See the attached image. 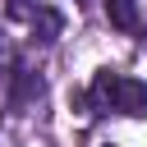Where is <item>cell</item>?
<instances>
[{
    "label": "cell",
    "mask_w": 147,
    "mask_h": 147,
    "mask_svg": "<svg viewBox=\"0 0 147 147\" xmlns=\"http://www.w3.org/2000/svg\"><path fill=\"white\" fill-rule=\"evenodd\" d=\"M5 64H9V46H5V32H0V74H5Z\"/></svg>",
    "instance_id": "8992f818"
},
{
    "label": "cell",
    "mask_w": 147,
    "mask_h": 147,
    "mask_svg": "<svg viewBox=\"0 0 147 147\" xmlns=\"http://www.w3.org/2000/svg\"><path fill=\"white\" fill-rule=\"evenodd\" d=\"M106 14L119 32H133L138 28V0H106Z\"/></svg>",
    "instance_id": "3957f363"
},
{
    "label": "cell",
    "mask_w": 147,
    "mask_h": 147,
    "mask_svg": "<svg viewBox=\"0 0 147 147\" xmlns=\"http://www.w3.org/2000/svg\"><path fill=\"white\" fill-rule=\"evenodd\" d=\"M5 9H9V18H32V14H37V5H32V0H9Z\"/></svg>",
    "instance_id": "5b68a950"
},
{
    "label": "cell",
    "mask_w": 147,
    "mask_h": 147,
    "mask_svg": "<svg viewBox=\"0 0 147 147\" xmlns=\"http://www.w3.org/2000/svg\"><path fill=\"white\" fill-rule=\"evenodd\" d=\"M115 92H119V74L101 69V74L92 78V87H87V101H92V110H96V115H101V110H115Z\"/></svg>",
    "instance_id": "7a4b0ae2"
},
{
    "label": "cell",
    "mask_w": 147,
    "mask_h": 147,
    "mask_svg": "<svg viewBox=\"0 0 147 147\" xmlns=\"http://www.w3.org/2000/svg\"><path fill=\"white\" fill-rule=\"evenodd\" d=\"M60 28H64L60 9H37V14H32V32H37V41H55Z\"/></svg>",
    "instance_id": "277c9868"
},
{
    "label": "cell",
    "mask_w": 147,
    "mask_h": 147,
    "mask_svg": "<svg viewBox=\"0 0 147 147\" xmlns=\"http://www.w3.org/2000/svg\"><path fill=\"white\" fill-rule=\"evenodd\" d=\"M115 110H124V115H147V83H142V78H124V74H119Z\"/></svg>",
    "instance_id": "6da1fadb"
}]
</instances>
